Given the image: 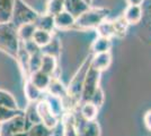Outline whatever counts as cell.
I'll return each mask as SVG.
<instances>
[{
	"label": "cell",
	"mask_w": 151,
	"mask_h": 136,
	"mask_svg": "<svg viewBox=\"0 0 151 136\" xmlns=\"http://www.w3.org/2000/svg\"><path fill=\"white\" fill-rule=\"evenodd\" d=\"M93 53L89 55V57L85 59V61L79 67L73 77L71 78L68 87V95H69V109L75 110L78 108V105L81 103V94L83 89V82L86 78V74L90 67V60H91Z\"/></svg>",
	"instance_id": "obj_1"
},
{
	"label": "cell",
	"mask_w": 151,
	"mask_h": 136,
	"mask_svg": "<svg viewBox=\"0 0 151 136\" xmlns=\"http://www.w3.org/2000/svg\"><path fill=\"white\" fill-rule=\"evenodd\" d=\"M109 15V9L104 7H89L79 17L76 18L75 27L79 31L96 30L104 20H107Z\"/></svg>",
	"instance_id": "obj_2"
},
{
	"label": "cell",
	"mask_w": 151,
	"mask_h": 136,
	"mask_svg": "<svg viewBox=\"0 0 151 136\" xmlns=\"http://www.w3.org/2000/svg\"><path fill=\"white\" fill-rule=\"evenodd\" d=\"M20 45L17 27L12 23L0 24V50L8 56L16 58Z\"/></svg>",
	"instance_id": "obj_3"
},
{
	"label": "cell",
	"mask_w": 151,
	"mask_h": 136,
	"mask_svg": "<svg viewBox=\"0 0 151 136\" xmlns=\"http://www.w3.org/2000/svg\"><path fill=\"white\" fill-rule=\"evenodd\" d=\"M38 15L40 14L34 8H32L29 5H27L24 0H16L10 23L15 27L18 28L19 26L24 25V24L35 23Z\"/></svg>",
	"instance_id": "obj_4"
},
{
	"label": "cell",
	"mask_w": 151,
	"mask_h": 136,
	"mask_svg": "<svg viewBox=\"0 0 151 136\" xmlns=\"http://www.w3.org/2000/svg\"><path fill=\"white\" fill-rule=\"evenodd\" d=\"M29 127H31V124L28 123L27 118L23 112L1 124V135L0 136H10L19 134V133H26Z\"/></svg>",
	"instance_id": "obj_5"
},
{
	"label": "cell",
	"mask_w": 151,
	"mask_h": 136,
	"mask_svg": "<svg viewBox=\"0 0 151 136\" xmlns=\"http://www.w3.org/2000/svg\"><path fill=\"white\" fill-rule=\"evenodd\" d=\"M101 73L98 71L94 69L93 67H89L88 71L86 74V78L83 82V89H82L81 94V102H86L89 101L95 91L99 87V83H101Z\"/></svg>",
	"instance_id": "obj_6"
},
{
	"label": "cell",
	"mask_w": 151,
	"mask_h": 136,
	"mask_svg": "<svg viewBox=\"0 0 151 136\" xmlns=\"http://www.w3.org/2000/svg\"><path fill=\"white\" fill-rule=\"evenodd\" d=\"M36 109H37L38 116L41 118V123H43L45 126H47L51 129H55L59 126L60 119L51 110L50 105L47 104L44 97L36 102Z\"/></svg>",
	"instance_id": "obj_7"
},
{
	"label": "cell",
	"mask_w": 151,
	"mask_h": 136,
	"mask_svg": "<svg viewBox=\"0 0 151 136\" xmlns=\"http://www.w3.org/2000/svg\"><path fill=\"white\" fill-rule=\"evenodd\" d=\"M76 113H77V127L79 136H101V126L96 120L87 121L79 115V112H77V110Z\"/></svg>",
	"instance_id": "obj_8"
},
{
	"label": "cell",
	"mask_w": 151,
	"mask_h": 136,
	"mask_svg": "<svg viewBox=\"0 0 151 136\" xmlns=\"http://www.w3.org/2000/svg\"><path fill=\"white\" fill-rule=\"evenodd\" d=\"M49 94H52V95H55V97H61L63 101H64V104L67 107V103L69 101V95H68V87L63 84L61 82V79L57 76H52L51 78L50 85L47 87V91H46Z\"/></svg>",
	"instance_id": "obj_9"
},
{
	"label": "cell",
	"mask_w": 151,
	"mask_h": 136,
	"mask_svg": "<svg viewBox=\"0 0 151 136\" xmlns=\"http://www.w3.org/2000/svg\"><path fill=\"white\" fill-rule=\"evenodd\" d=\"M112 64V55L111 51L101 52V53H93L90 60V67H93L96 71L103 73L109 68Z\"/></svg>",
	"instance_id": "obj_10"
},
{
	"label": "cell",
	"mask_w": 151,
	"mask_h": 136,
	"mask_svg": "<svg viewBox=\"0 0 151 136\" xmlns=\"http://www.w3.org/2000/svg\"><path fill=\"white\" fill-rule=\"evenodd\" d=\"M54 23H55V28L65 31L75 27L76 17L64 9L63 12L54 16Z\"/></svg>",
	"instance_id": "obj_11"
},
{
	"label": "cell",
	"mask_w": 151,
	"mask_h": 136,
	"mask_svg": "<svg viewBox=\"0 0 151 136\" xmlns=\"http://www.w3.org/2000/svg\"><path fill=\"white\" fill-rule=\"evenodd\" d=\"M43 93L42 91L38 89L36 85L32 82L29 78H25V83H24V94L27 99L28 103H36L41 99H43Z\"/></svg>",
	"instance_id": "obj_12"
},
{
	"label": "cell",
	"mask_w": 151,
	"mask_h": 136,
	"mask_svg": "<svg viewBox=\"0 0 151 136\" xmlns=\"http://www.w3.org/2000/svg\"><path fill=\"white\" fill-rule=\"evenodd\" d=\"M77 111L79 112V115L85 120L91 121V120H96V118L98 116V112H99V108L93 102L86 101V102H81L78 105Z\"/></svg>",
	"instance_id": "obj_13"
},
{
	"label": "cell",
	"mask_w": 151,
	"mask_h": 136,
	"mask_svg": "<svg viewBox=\"0 0 151 136\" xmlns=\"http://www.w3.org/2000/svg\"><path fill=\"white\" fill-rule=\"evenodd\" d=\"M142 16H143L142 7L134 5H127L123 13V17L129 25H138L142 20Z\"/></svg>",
	"instance_id": "obj_14"
},
{
	"label": "cell",
	"mask_w": 151,
	"mask_h": 136,
	"mask_svg": "<svg viewBox=\"0 0 151 136\" xmlns=\"http://www.w3.org/2000/svg\"><path fill=\"white\" fill-rule=\"evenodd\" d=\"M44 99L46 100L47 104L50 105L51 110L53 111L55 115L58 116V118L61 120V118L63 117V115L67 112V107L64 104V101H63L61 97H55V95H52V94H46L44 97Z\"/></svg>",
	"instance_id": "obj_15"
},
{
	"label": "cell",
	"mask_w": 151,
	"mask_h": 136,
	"mask_svg": "<svg viewBox=\"0 0 151 136\" xmlns=\"http://www.w3.org/2000/svg\"><path fill=\"white\" fill-rule=\"evenodd\" d=\"M89 5L85 0H64V9L69 12L76 18L79 17L89 8Z\"/></svg>",
	"instance_id": "obj_16"
},
{
	"label": "cell",
	"mask_w": 151,
	"mask_h": 136,
	"mask_svg": "<svg viewBox=\"0 0 151 136\" xmlns=\"http://www.w3.org/2000/svg\"><path fill=\"white\" fill-rule=\"evenodd\" d=\"M28 78H29L32 82L36 85L42 92H46L49 85H50L52 76L47 75L46 73H44V71H42L40 69V71H34V73H32L31 75L28 76Z\"/></svg>",
	"instance_id": "obj_17"
},
{
	"label": "cell",
	"mask_w": 151,
	"mask_h": 136,
	"mask_svg": "<svg viewBox=\"0 0 151 136\" xmlns=\"http://www.w3.org/2000/svg\"><path fill=\"white\" fill-rule=\"evenodd\" d=\"M52 40H53V33L52 32L46 31V30H42V28H36L32 41L37 45L38 48L43 49L46 45L50 44Z\"/></svg>",
	"instance_id": "obj_18"
},
{
	"label": "cell",
	"mask_w": 151,
	"mask_h": 136,
	"mask_svg": "<svg viewBox=\"0 0 151 136\" xmlns=\"http://www.w3.org/2000/svg\"><path fill=\"white\" fill-rule=\"evenodd\" d=\"M58 68V59L53 55L43 53L42 63H41V71L46 73L50 76H54Z\"/></svg>",
	"instance_id": "obj_19"
},
{
	"label": "cell",
	"mask_w": 151,
	"mask_h": 136,
	"mask_svg": "<svg viewBox=\"0 0 151 136\" xmlns=\"http://www.w3.org/2000/svg\"><path fill=\"white\" fill-rule=\"evenodd\" d=\"M16 0H0V24L10 23Z\"/></svg>",
	"instance_id": "obj_20"
},
{
	"label": "cell",
	"mask_w": 151,
	"mask_h": 136,
	"mask_svg": "<svg viewBox=\"0 0 151 136\" xmlns=\"http://www.w3.org/2000/svg\"><path fill=\"white\" fill-rule=\"evenodd\" d=\"M112 48V39L104 38V36H97L91 43V53H101V52L111 51Z\"/></svg>",
	"instance_id": "obj_21"
},
{
	"label": "cell",
	"mask_w": 151,
	"mask_h": 136,
	"mask_svg": "<svg viewBox=\"0 0 151 136\" xmlns=\"http://www.w3.org/2000/svg\"><path fill=\"white\" fill-rule=\"evenodd\" d=\"M35 25L36 28H42L53 32V30L55 28V23H54V16H52L50 14H40L37 20H35Z\"/></svg>",
	"instance_id": "obj_22"
},
{
	"label": "cell",
	"mask_w": 151,
	"mask_h": 136,
	"mask_svg": "<svg viewBox=\"0 0 151 136\" xmlns=\"http://www.w3.org/2000/svg\"><path fill=\"white\" fill-rule=\"evenodd\" d=\"M54 129H51L43 123H38L31 125V127L27 129V136H51Z\"/></svg>",
	"instance_id": "obj_23"
},
{
	"label": "cell",
	"mask_w": 151,
	"mask_h": 136,
	"mask_svg": "<svg viewBox=\"0 0 151 136\" xmlns=\"http://www.w3.org/2000/svg\"><path fill=\"white\" fill-rule=\"evenodd\" d=\"M36 30V25L35 23H29V24H24V25L19 26L17 28V33H18V38L22 42H27L33 39L34 32Z\"/></svg>",
	"instance_id": "obj_24"
},
{
	"label": "cell",
	"mask_w": 151,
	"mask_h": 136,
	"mask_svg": "<svg viewBox=\"0 0 151 136\" xmlns=\"http://www.w3.org/2000/svg\"><path fill=\"white\" fill-rule=\"evenodd\" d=\"M0 107H5L9 109H19L16 99L10 92L0 89Z\"/></svg>",
	"instance_id": "obj_25"
},
{
	"label": "cell",
	"mask_w": 151,
	"mask_h": 136,
	"mask_svg": "<svg viewBox=\"0 0 151 136\" xmlns=\"http://www.w3.org/2000/svg\"><path fill=\"white\" fill-rule=\"evenodd\" d=\"M96 32L99 36L109 38V39L115 38V27H114L113 20H104L101 25L96 28Z\"/></svg>",
	"instance_id": "obj_26"
},
{
	"label": "cell",
	"mask_w": 151,
	"mask_h": 136,
	"mask_svg": "<svg viewBox=\"0 0 151 136\" xmlns=\"http://www.w3.org/2000/svg\"><path fill=\"white\" fill-rule=\"evenodd\" d=\"M64 10V0H47L45 13L55 16Z\"/></svg>",
	"instance_id": "obj_27"
},
{
	"label": "cell",
	"mask_w": 151,
	"mask_h": 136,
	"mask_svg": "<svg viewBox=\"0 0 151 136\" xmlns=\"http://www.w3.org/2000/svg\"><path fill=\"white\" fill-rule=\"evenodd\" d=\"M24 115L27 118L28 123L31 125H34V124H38L41 123V118L38 116L37 109H36V103H29L27 105L26 110L24 111Z\"/></svg>",
	"instance_id": "obj_28"
},
{
	"label": "cell",
	"mask_w": 151,
	"mask_h": 136,
	"mask_svg": "<svg viewBox=\"0 0 151 136\" xmlns=\"http://www.w3.org/2000/svg\"><path fill=\"white\" fill-rule=\"evenodd\" d=\"M113 23H114V27H115V38H123L126 34L127 27H129V24L124 20L123 15L121 17H119L117 20H113Z\"/></svg>",
	"instance_id": "obj_29"
},
{
	"label": "cell",
	"mask_w": 151,
	"mask_h": 136,
	"mask_svg": "<svg viewBox=\"0 0 151 136\" xmlns=\"http://www.w3.org/2000/svg\"><path fill=\"white\" fill-rule=\"evenodd\" d=\"M23 112L24 111L20 109H9V108H5V107H0V124L5 123Z\"/></svg>",
	"instance_id": "obj_30"
},
{
	"label": "cell",
	"mask_w": 151,
	"mask_h": 136,
	"mask_svg": "<svg viewBox=\"0 0 151 136\" xmlns=\"http://www.w3.org/2000/svg\"><path fill=\"white\" fill-rule=\"evenodd\" d=\"M42 56H43L42 50L31 55V58H29V75H31L32 73H34V71H40V69H41Z\"/></svg>",
	"instance_id": "obj_31"
},
{
	"label": "cell",
	"mask_w": 151,
	"mask_h": 136,
	"mask_svg": "<svg viewBox=\"0 0 151 136\" xmlns=\"http://www.w3.org/2000/svg\"><path fill=\"white\" fill-rule=\"evenodd\" d=\"M89 101L93 102L94 104H96L98 108H101V105L104 104V101H105V93H104V91H103V89H101V86L95 91V93L93 94V97H91V99H90Z\"/></svg>",
	"instance_id": "obj_32"
},
{
	"label": "cell",
	"mask_w": 151,
	"mask_h": 136,
	"mask_svg": "<svg viewBox=\"0 0 151 136\" xmlns=\"http://www.w3.org/2000/svg\"><path fill=\"white\" fill-rule=\"evenodd\" d=\"M143 120H145V127H147L149 130H151V110L145 112V117H143Z\"/></svg>",
	"instance_id": "obj_33"
},
{
	"label": "cell",
	"mask_w": 151,
	"mask_h": 136,
	"mask_svg": "<svg viewBox=\"0 0 151 136\" xmlns=\"http://www.w3.org/2000/svg\"><path fill=\"white\" fill-rule=\"evenodd\" d=\"M127 5H134V6H141L143 4V0H126Z\"/></svg>",
	"instance_id": "obj_34"
},
{
	"label": "cell",
	"mask_w": 151,
	"mask_h": 136,
	"mask_svg": "<svg viewBox=\"0 0 151 136\" xmlns=\"http://www.w3.org/2000/svg\"><path fill=\"white\" fill-rule=\"evenodd\" d=\"M85 1L88 4L89 6H91V4H93V1H94V0H85Z\"/></svg>",
	"instance_id": "obj_35"
},
{
	"label": "cell",
	"mask_w": 151,
	"mask_h": 136,
	"mask_svg": "<svg viewBox=\"0 0 151 136\" xmlns=\"http://www.w3.org/2000/svg\"><path fill=\"white\" fill-rule=\"evenodd\" d=\"M0 135H1V124H0Z\"/></svg>",
	"instance_id": "obj_36"
}]
</instances>
